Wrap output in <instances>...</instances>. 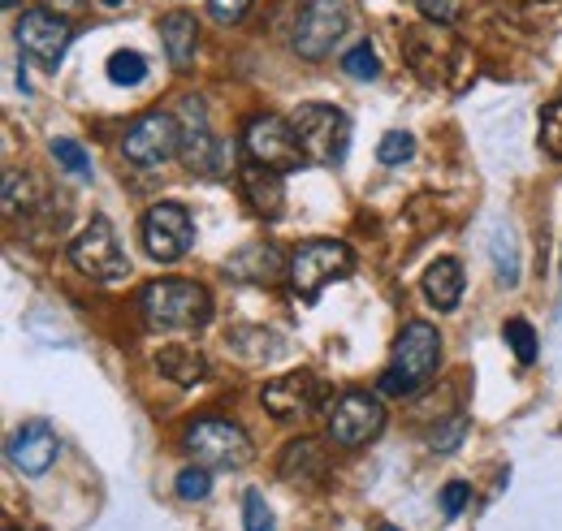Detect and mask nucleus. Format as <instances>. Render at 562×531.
Returning a JSON list of instances; mask_svg holds the SVG:
<instances>
[{"mask_svg":"<svg viewBox=\"0 0 562 531\" xmlns=\"http://www.w3.org/2000/svg\"><path fill=\"white\" fill-rule=\"evenodd\" d=\"M437 368H441V337H437V329L428 320H412L407 329L398 332L390 368L381 372L376 389L385 398H412V394H420L424 385L437 376Z\"/></svg>","mask_w":562,"mask_h":531,"instance_id":"obj_1","label":"nucleus"},{"mask_svg":"<svg viewBox=\"0 0 562 531\" xmlns=\"http://www.w3.org/2000/svg\"><path fill=\"white\" fill-rule=\"evenodd\" d=\"M139 312H143V325H147V329L191 332V329H204V325L212 320V298L204 285L182 281V276H169V281H151V285H143Z\"/></svg>","mask_w":562,"mask_h":531,"instance_id":"obj_2","label":"nucleus"},{"mask_svg":"<svg viewBox=\"0 0 562 531\" xmlns=\"http://www.w3.org/2000/svg\"><path fill=\"white\" fill-rule=\"evenodd\" d=\"M294 134H299V147L307 156V165H342L347 160V147H351V117L334 104H303L294 117Z\"/></svg>","mask_w":562,"mask_h":531,"instance_id":"obj_3","label":"nucleus"},{"mask_svg":"<svg viewBox=\"0 0 562 531\" xmlns=\"http://www.w3.org/2000/svg\"><path fill=\"white\" fill-rule=\"evenodd\" d=\"M182 450L200 466H221V471H238V466L251 463V437L238 423L216 419V415H204V419L187 423Z\"/></svg>","mask_w":562,"mask_h":531,"instance_id":"obj_4","label":"nucleus"},{"mask_svg":"<svg viewBox=\"0 0 562 531\" xmlns=\"http://www.w3.org/2000/svg\"><path fill=\"white\" fill-rule=\"evenodd\" d=\"M355 268V256L347 242H334V238H312L303 242L294 256H290V285L303 303H316L321 290L329 281H342Z\"/></svg>","mask_w":562,"mask_h":531,"instance_id":"obj_5","label":"nucleus"},{"mask_svg":"<svg viewBox=\"0 0 562 531\" xmlns=\"http://www.w3.org/2000/svg\"><path fill=\"white\" fill-rule=\"evenodd\" d=\"M243 151H247V160H256L265 169H278V173H294L299 165H307V156L299 147V134H294V122L273 117V113H260V117L247 122Z\"/></svg>","mask_w":562,"mask_h":531,"instance_id":"obj_6","label":"nucleus"},{"mask_svg":"<svg viewBox=\"0 0 562 531\" xmlns=\"http://www.w3.org/2000/svg\"><path fill=\"white\" fill-rule=\"evenodd\" d=\"M70 264L82 276H91V281H122V276H131V260H126V251L117 242V229L104 216H95L70 242Z\"/></svg>","mask_w":562,"mask_h":531,"instance_id":"obj_7","label":"nucleus"},{"mask_svg":"<svg viewBox=\"0 0 562 531\" xmlns=\"http://www.w3.org/2000/svg\"><path fill=\"white\" fill-rule=\"evenodd\" d=\"M143 247H147L151 260L178 264L195 247V221H191V212L173 200L147 207V216H143Z\"/></svg>","mask_w":562,"mask_h":531,"instance_id":"obj_8","label":"nucleus"},{"mask_svg":"<svg viewBox=\"0 0 562 531\" xmlns=\"http://www.w3.org/2000/svg\"><path fill=\"white\" fill-rule=\"evenodd\" d=\"M347 22H351V13L342 0H307L294 22V53L307 61H325L338 48V39L347 35Z\"/></svg>","mask_w":562,"mask_h":531,"instance_id":"obj_9","label":"nucleus"},{"mask_svg":"<svg viewBox=\"0 0 562 531\" xmlns=\"http://www.w3.org/2000/svg\"><path fill=\"white\" fill-rule=\"evenodd\" d=\"M182 147V126L169 113H143L139 122H131V131L122 138V156L139 169H156L169 156H178Z\"/></svg>","mask_w":562,"mask_h":531,"instance_id":"obj_10","label":"nucleus"},{"mask_svg":"<svg viewBox=\"0 0 562 531\" xmlns=\"http://www.w3.org/2000/svg\"><path fill=\"white\" fill-rule=\"evenodd\" d=\"M385 432V406L372 394H342L334 402V415H329V437L342 445V450H359L368 441H376Z\"/></svg>","mask_w":562,"mask_h":531,"instance_id":"obj_11","label":"nucleus"},{"mask_svg":"<svg viewBox=\"0 0 562 531\" xmlns=\"http://www.w3.org/2000/svg\"><path fill=\"white\" fill-rule=\"evenodd\" d=\"M13 39H18V48L26 57H35L40 66L53 69L70 48V22L61 13H53V9H31V13L18 18Z\"/></svg>","mask_w":562,"mask_h":531,"instance_id":"obj_12","label":"nucleus"},{"mask_svg":"<svg viewBox=\"0 0 562 531\" xmlns=\"http://www.w3.org/2000/svg\"><path fill=\"white\" fill-rule=\"evenodd\" d=\"M182 165L200 178L221 173V143L209 126V113H204V100H182V147H178Z\"/></svg>","mask_w":562,"mask_h":531,"instance_id":"obj_13","label":"nucleus"},{"mask_svg":"<svg viewBox=\"0 0 562 531\" xmlns=\"http://www.w3.org/2000/svg\"><path fill=\"white\" fill-rule=\"evenodd\" d=\"M403 53H407V61L412 69L420 74L428 87H437V82H446V74L459 66V48L441 35V31H407L403 35Z\"/></svg>","mask_w":562,"mask_h":531,"instance_id":"obj_14","label":"nucleus"},{"mask_svg":"<svg viewBox=\"0 0 562 531\" xmlns=\"http://www.w3.org/2000/svg\"><path fill=\"white\" fill-rule=\"evenodd\" d=\"M57 454H61V441H57L53 423H44V419H31L9 437V463L22 475H44L57 463Z\"/></svg>","mask_w":562,"mask_h":531,"instance_id":"obj_15","label":"nucleus"},{"mask_svg":"<svg viewBox=\"0 0 562 531\" xmlns=\"http://www.w3.org/2000/svg\"><path fill=\"white\" fill-rule=\"evenodd\" d=\"M321 398H325V389L312 372H290V376H278L265 385V406L273 419H303L321 406Z\"/></svg>","mask_w":562,"mask_h":531,"instance_id":"obj_16","label":"nucleus"},{"mask_svg":"<svg viewBox=\"0 0 562 531\" xmlns=\"http://www.w3.org/2000/svg\"><path fill=\"white\" fill-rule=\"evenodd\" d=\"M238 191H243V200H247V207H251L256 216L278 221L281 207H285V182H281V173L278 169L256 165V160H247V165L238 169Z\"/></svg>","mask_w":562,"mask_h":531,"instance_id":"obj_17","label":"nucleus"},{"mask_svg":"<svg viewBox=\"0 0 562 531\" xmlns=\"http://www.w3.org/2000/svg\"><path fill=\"white\" fill-rule=\"evenodd\" d=\"M225 272L238 276V281H256V285H273L281 272H290L285 256H281L273 242H247L238 256L225 260Z\"/></svg>","mask_w":562,"mask_h":531,"instance_id":"obj_18","label":"nucleus"},{"mask_svg":"<svg viewBox=\"0 0 562 531\" xmlns=\"http://www.w3.org/2000/svg\"><path fill=\"white\" fill-rule=\"evenodd\" d=\"M160 44H165L173 69H187L195 61V53H200V26H195V18L182 13V9L165 13V18H160Z\"/></svg>","mask_w":562,"mask_h":531,"instance_id":"obj_19","label":"nucleus"},{"mask_svg":"<svg viewBox=\"0 0 562 531\" xmlns=\"http://www.w3.org/2000/svg\"><path fill=\"white\" fill-rule=\"evenodd\" d=\"M424 298L437 312H454L463 298V264L459 260H432L424 272Z\"/></svg>","mask_w":562,"mask_h":531,"instance_id":"obj_20","label":"nucleus"},{"mask_svg":"<svg viewBox=\"0 0 562 531\" xmlns=\"http://www.w3.org/2000/svg\"><path fill=\"white\" fill-rule=\"evenodd\" d=\"M156 368H160V376L165 381H173V385H200L204 376H209V359L195 350V346H165L160 354H156Z\"/></svg>","mask_w":562,"mask_h":531,"instance_id":"obj_21","label":"nucleus"},{"mask_svg":"<svg viewBox=\"0 0 562 531\" xmlns=\"http://www.w3.org/2000/svg\"><path fill=\"white\" fill-rule=\"evenodd\" d=\"M278 475L290 479V484H316V479L325 475V450H321L316 441H290V445L281 450Z\"/></svg>","mask_w":562,"mask_h":531,"instance_id":"obj_22","label":"nucleus"},{"mask_svg":"<svg viewBox=\"0 0 562 531\" xmlns=\"http://www.w3.org/2000/svg\"><path fill=\"white\" fill-rule=\"evenodd\" d=\"M143 78H147V61H143V53L122 48V53H113V57H109V82H117V87H139Z\"/></svg>","mask_w":562,"mask_h":531,"instance_id":"obj_23","label":"nucleus"},{"mask_svg":"<svg viewBox=\"0 0 562 531\" xmlns=\"http://www.w3.org/2000/svg\"><path fill=\"white\" fill-rule=\"evenodd\" d=\"M48 151H53V160H57L66 173L82 178V182L91 178V156L82 151V143H74V138H53V147H48Z\"/></svg>","mask_w":562,"mask_h":531,"instance_id":"obj_24","label":"nucleus"},{"mask_svg":"<svg viewBox=\"0 0 562 531\" xmlns=\"http://www.w3.org/2000/svg\"><path fill=\"white\" fill-rule=\"evenodd\" d=\"M502 337H506V346H510V354L519 363H537V332H532L528 320H506Z\"/></svg>","mask_w":562,"mask_h":531,"instance_id":"obj_25","label":"nucleus"},{"mask_svg":"<svg viewBox=\"0 0 562 531\" xmlns=\"http://www.w3.org/2000/svg\"><path fill=\"white\" fill-rule=\"evenodd\" d=\"M412 156H416V138L407 131H390L376 143V160L381 165H407Z\"/></svg>","mask_w":562,"mask_h":531,"instance_id":"obj_26","label":"nucleus"},{"mask_svg":"<svg viewBox=\"0 0 562 531\" xmlns=\"http://www.w3.org/2000/svg\"><path fill=\"white\" fill-rule=\"evenodd\" d=\"M212 493V466H187V471H178V497L182 501H204Z\"/></svg>","mask_w":562,"mask_h":531,"instance_id":"obj_27","label":"nucleus"},{"mask_svg":"<svg viewBox=\"0 0 562 531\" xmlns=\"http://www.w3.org/2000/svg\"><path fill=\"white\" fill-rule=\"evenodd\" d=\"M35 200V187H31V178L26 173H18V169H9L4 173V212L13 216V212H26Z\"/></svg>","mask_w":562,"mask_h":531,"instance_id":"obj_28","label":"nucleus"},{"mask_svg":"<svg viewBox=\"0 0 562 531\" xmlns=\"http://www.w3.org/2000/svg\"><path fill=\"white\" fill-rule=\"evenodd\" d=\"M541 147H546V156L562 160V95L554 104H546V113H541Z\"/></svg>","mask_w":562,"mask_h":531,"instance_id":"obj_29","label":"nucleus"},{"mask_svg":"<svg viewBox=\"0 0 562 531\" xmlns=\"http://www.w3.org/2000/svg\"><path fill=\"white\" fill-rule=\"evenodd\" d=\"M243 528H247V531H278V523H273V510H269V501H265L256 488L243 497Z\"/></svg>","mask_w":562,"mask_h":531,"instance_id":"obj_30","label":"nucleus"},{"mask_svg":"<svg viewBox=\"0 0 562 531\" xmlns=\"http://www.w3.org/2000/svg\"><path fill=\"white\" fill-rule=\"evenodd\" d=\"M342 69H347L351 78H368V82H372V78L381 74V61H376V53H372L368 44H359V48H351V53L342 57Z\"/></svg>","mask_w":562,"mask_h":531,"instance_id":"obj_31","label":"nucleus"},{"mask_svg":"<svg viewBox=\"0 0 562 531\" xmlns=\"http://www.w3.org/2000/svg\"><path fill=\"white\" fill-rule=\"evenodd\" d=\"M468 501H472V484H463V479H450L446 488H441V510L454 519V515H463L468 510Z\"/></svg>","mask_w":562,"mask_h":531,"instance_id":"obj_32","label":"nucleus"},{"mask_svg":"<svg viewBox=\"0 0 562 531\" xmlns=\"http://www.w3.org/2000/svg\"><path fill=\"white\" fill-rule=\"evenodd\" d=\"M502 242H506V238H502V229H497V234H493V260H497V272H502L497 281H502V285H515V281H519V268H515L510 247H502Z\"/></svg>","mask_w":562,"mask_h":531,"instance_id":"obj_33","label":"nucleus"},{"mask_svg":"<svg viewBox=\"0 0 562 531\" xmlns=\"http://www.w3.org/2000/svg\"><path fill=\"white\" fill-rule=\"evenodd\" d=\"M209 9L221 26H234V22H243V18H247L251 0H209Z\"/></svg>","mask_w":562,"mask_h":531,"instance_id":"obj_34","label":"nucleus"},{"mask_svg":"<svg viewBox=\"0 0 562 531\" xmlns=\"http://www.w3.org/2000/svg\"><path fill=\"white\" fill-rule=\"evenodd\" d=\"M420 9L432 18V22H441V26L454 22V4H450V0H420Z\"/></svg>","mask_w":562,"mask_h":531,"instance_id":"obj_35","label":"nucleus"},{"mask_svg":"<svg viewBox=\"0 0 562 531\" xmlns=\"http://www.w3.org/2000/svg\"><path fill=\"white\" fill-rule=\"evenodd\" d=\"M48 9H53V13H78L82 0H48Z\"/></svg>","mask_w":562,"mask_h":531,"instance_id":"obj_36","label":"nucleus"},{"mask_svg":"<svg viewBox=\"0 0 562 531\" xmlns=\"http://www.w3.org/2000/svg\"><path fill=\"white\" fill-rule=\"evenodd\" d=\"M104 4H109V9H117V4H126V0H104Z\"/></svg>","mask_w":562,"mask_h":531,"instance_id":"obj_37","label":"nucleus"},{"mask_svg":"<svg viewBox=\"0 0 562 531\" xmlns=\"http://www.w3.org/2000/svg\"><path fill=\"white\" fill-rule=\"evenodd\" d=\"M0 4H4V9H13V4H18V0H0Z\"/></svg>","mask_w":562,"mask_h":531,"instance_id":"obj_38","label":"nucleus"},{"mask_svg":"<svg viewBox=\"0 0 562 531\" xmlns=\"http://www.w3.org/2000/svg\"><path fill=\"white\" fill-rule=\"evenodd\" d=\"M376 531H398V528H376Z\"/></svg>","mask_w":562,"mask_h":531,"instance_id":"obj_39","label":"nucleus"}]
</instances>
